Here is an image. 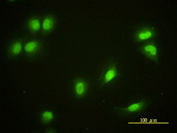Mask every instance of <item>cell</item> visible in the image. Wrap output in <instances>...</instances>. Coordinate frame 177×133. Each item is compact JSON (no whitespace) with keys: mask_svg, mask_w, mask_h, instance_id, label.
Segmentation results:
<instances>
[{"mask_svg":"<svg viewBox=\"0 0 177 133\" xmlns=\"http://www.w3.org/2000/svg\"><path fill=\"white\" fill-rule=\"evenodd\" d=\"M56 23L55 19L53 16L48 15L44 18L42 24L43 31L46 33L51 31L54 28Z\"/></svg>","mask_w":177,"mask_h":133,"instance_id":"5","label":"cell"},{"mask_svg":"<svg viewBox=\"0 0 177 133\" xmlns=\"http://www.w3.org/2000/svg\"><path fill=\"white\" fill-rule=\"evenodd\" d=\"M41 44L37 40H32L27 42L24 46V50L27 54L32 55L36 53L40 49Z\"/></svg>","mask_w":177,"mask_h":133,"instance_id":"6","label":"cell"},{"mask_svg":"<svg viewBox=\"0 0 177 133\" xmlns=\"http://www.w3.org/2000/svg\"><path fill=\"white\" fill-rule=\"evenodd\" d=\"M141 52L147 58L155 62L158 60V48L153 42H149L142 45L140 47Z\"/></svg>","mask_w":177,"mask_h":133,"instance_id":"2","label":"cell"},{"mask_svg":"<svg viewBox=\"0 0 177 133\" xmlns=\"http://www.w3.org/2000/svg\"><path fill=\"white\" fill-rule=\"evenodd\" d=\"M53 113L50 111H45L41 114V120L44 123L49 122L53 119Z\"/></svg>","mask_w":177,"mask_h":133,"instance_id":"9","label":"cell"},{"mask_svg":"<svg viewBox=\"0 0 177 133\" xmlns=\"http://www.w3.org/2000/svg\"><path fill=\"white\" fill-rule=\"evenodd\" d=\"M143 106V103L140 102L130 105L127 108V110L129 111H135L140 110L142 108Z\"/></svg>","mask_w":177,"mask_h":133,"instance_id":"10","label":"cell"},{"mask_svg":"<svg viewBox=\"0 0 177 133\" xmlns=\"http://www.w3.org/2000/svg\"><path fill=\"white\" fill-rule=\"evenodd\" d=\"M9 1L10 2H11V1H14V0H9Z\"/></svg>","mask_w":177,"mask_h":133,"instance_id":"11","label":"cell"},{"mask_svg":"<svg viewBox=\"0 0 177 133\" xmlns=\"http://www.w3.org/2000/svg\"><path fill=\"white\" fill-rule=\"evenodd\" d=\"M156 35L155 31L147 26L140 27L134 33L133 39L136 42H140L151 39Z\"/></svg>","mask_w":177,"mask_h":133,"instance_id":"1","label":"cell"},{"mask_svg":"<svg viewBox=\"0 0 177 133\" xmlns=\"http://www.w3.org/2000/svg\"><path fill=\"white\" fill-rule=\"evenodd\" d=\"M27 26L31 31L33 32H37L40 29L41 23L40 20L37 18H32L28 21Z\"/></svg>","mask_w":177,"mask_h":133,"instance_id":"8","label":"cell"},{"mask_svg":"<svg viewBox=\"0 0 177 133\" xmlns=\"http://www.w3.org/2000/svg\"><path fill=\"white\" fill-rule=\"evenodd\" d=\"M22 49V46L21 41H17L11 45L9 48V52L11 55L16 56L20 54Z\"/></svg>","mask_w":177,"mask_h":133,"instance_id":"7","label":"cell"},{"mask_svg":"<svg viewBox=\"0 0 177 133\" xmlns=\"http://www.w3.org/2000/svg\"><path fill=\"white\" fill-rule=\"evenodd\" d=\"M117 71L115 65L114 64H110L103 76V83L106 84L114 79L117 75Z\"/></svg>","mask_w":177,"mask_h":133,"instance_id":"4","label":"cell"},{"mask_svg":"<svg viewBox=\"0 0 177 133\" xmlns=\"http://www.w3.org/2000/svg\"><path fill=\"white\" fill-rule=\"evenodd\" d=\"M88 88V83L84 79L81 78H76L73 85V90L75 94L78 98L83 97L86 93Z\"/></svg>","mask_w":177,"mask_h":133,"instance_id":"3","label":"cell"}]
</instances>
